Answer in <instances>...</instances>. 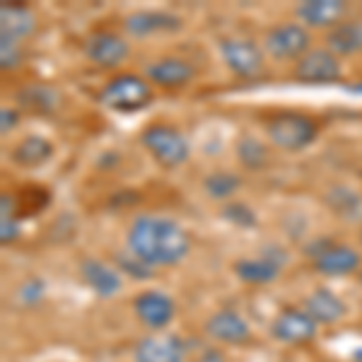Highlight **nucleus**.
<instances>
[{
    "mask_svg": "<svg viewBox=\"0 0 362 362\" xmlns=\"http://www.w3.org/2000/svg\"><path fill=\"white\" fill-rule=\"evenodd\" d=\"M20 237V218H17L15 201L10 194L0 196V242L13 244Z\"/></svg>",
    "mask_w": 362,
    "mask_h": 362,
    "instance_id": "27",
    "label": "nucleus"
},
{
    "mask_svg": "<svg viewBox=\"0 0 362 362\" xmlns=\"http://www.w3.org/2000/svg\"><path fill=\"white\" fill-rule=\"evenodd\" d=\"M261 49L273 61H300L307 51H312V34L300 22H278L264 32Z\"/></svg>",
    "mask_w": 362,
    "mask_h": 362,
    "instance_id": "5",
    "label": "nucleus"
},
{
    "mask_svg": "<svg viewBox=\"0 0 362 362\" xmlns=\"http://www.w3.org/2000/svg\"><path fill=\"white\" fill-rule=\"evenodd\" d=\"M268 331L285 346H309L319 334V324L302 307H285L273 317Z\"/></svg>",
    "mask_w": 362,
    "mask_h": 362,
    "instance_id": "9",
    "label": "nucleus"
},
{
    "mask_svg": "<svg viewBox=\"0 0 362 362\" xmlns=\"http://www.w3.org/2000/svg\"><path fill=\"white\" fill-rule=\"evenodd\" d=\"M184 27V20L174 13H165V10H138V13L126 15L124 29L131 37H153V34H169L179 32Z\"/></svg>",
    "mask_w": 362,
    "mask_h": 362,
    "instance_id": "17",
    "label": "nucleus"
},
{
    "mask_svg": "<svg viewBox=\"0 0 362 362\" xmlns=\"http://www.w3.org/2000/svg\"><path fill=\"white\" fill-rule=\"evenodd\" d=\"M20 297L25 300V305H32L34 300H42L44 297V285L39 280H29L25 288L20 290Z\"/></svg>",
    "mask_w": 362,
    "mask_h": 362,
    "instance_id": "32",
    "label": "nucleus"
},
{
    "mask_svg": "<svg viewBox=\"0 0 362 362\" xmlns=\"http://www.w3.org/2000/svg\"><path fill=\"white\" fill-rule=\"evenodd\" d=\"M360 242H362V227H360Z\"/></svg>",
    "mask_w": 362,
    "mask_h": 362,
    "instance_id": "36",
    "label": "nucleus"
},
{
    "mask_svg": "<svg viewBox=\"0 0 362 362\" xmlns=\"http://www.w3.org/2000/svg\"><path fill=\"white\" fill-rule=\"evenodd\" d=\"M179 362H227L223 350H218L215 346L198 341V338H186L184 343V355Z\"/></svg>",
    "mask_w": 362,
    "mask_h": 362,
    "instance_id": "28",
    "label": "nucleus"
},
{
    "mask_svg": "<svg viewBox=\"0 0 362 362\" xmlns=\"http://www.w3.org/2000/svg\"><path fill=\"white\" fill-rule=\"evenodd\" d=\"M126 244L133 256L153 268L179 266L191 251V237L177 220L162 215H138L128 225Z\"/></svg>",
    "mask_w": 362,
    "mask_h": 362,
    "instance_id": "1",
    "label": "nucleus"
},
{
    "mask_svg": "<svg viewBox=\"0 0 362 362\" xmlns=\"http://www.w3.org/2000/svg\"><path fill=\"white\" fill-rule=\"evenodd\" d=\"M206 336L210 341L220 343V346H247L251 341V326L249 321L235 309H218L206 319L203 326Z\"/></svg>",
    "mask_w": 362,
    "mask_h": 362,
    "instance_id": "12",
    "label": "nucleus"
},
{
    "mask_svg": "<svg viewBox=\"0 0 362 362\" xmlns=\"http://www.w3.org/2000/svg\"><path fill=\"white\" fill-rule=\"evenodd\" d=\"M239 189H242V177L232 172H210L203 179V191L213 201H230Z\"/></svg>",
    "mask_w": 362,
    "mask_h": 362,
    "instance_id": "26",
    "label": "nucleus"
},
{
    "mask_svg": "<svg viewBox=\"0 0 362 362\" xmlns=\"http://www.w3.org/2000/svg\"><path fill=\"white\" fill-rule=\"evenodd\" d=\"M54 153H56V148L49 138L32 133V136H25L13 145L10 160H13V165L22 167V169H37V167L46 165V162H51Z\"/></svg>",
    "mask_w": 362,
    "mask_h": 362,
    "instance_id": "20",
    "label": "nucleus"
},
{
    "mask_svg": "<svg viewBox=\"0 0 362 362\" xmlns=\"http://www.w3.org/2000/svg\"><path fill=\"white\" fill-rule=\"evenodd\" d=\"M324 203L336 218L346 220V223H360L362 220V194L355 191L353 186L336 184L326 189Z\"/></svg>",
    "mask_w": 362,
    "mask_h": 362,
    "instance_id": "22",
    "label": "nucleus"
},
{
    "mask_svg": "<svg viewBox=\"0 0 362 362\" xmlns=\"http://www.w3.org/2000/svg\"><path fill=\"white\" fill-rule=\"evenodd\" d=\"M80 276H83L87 288L97 297H104V300L116 297L124 288V276H121L119 268L102 259H85L80 264Z\"/></svg>",
    "mask_w": 362,
    "mask_h": 362,
    "instance_id": "18",
    "label": "nucleus"
},
{
    "mask_svg": "<svg viewBox=\"0 0 362 362\" xmlns=\"http://www.w3.org/2000/svg\"><path fill=\"white\" fill-rule=\"evenodd\" d=\"M302 309H305V312L317 321L319 326L336 324V321H341L348 314L346 302H343L341 297L329 288L312 290V293L305 297V305H302Z\"/></svg>",
    "mask_w": 362,
    "mask_h": 362,
    "instance_id": "19",
    "label": "nucleus"
},
{
    "mask_svg": "<svg viewBox=\"0 0 362 362\" xmlns=\"http://www.w3.org/2000/svg\"><path fill=\"white\" fill-rule=\"evenodd\" d=\"M22 63V42L0 34V66L3 70H15Z\"/></svg>",
    "mask_w": 362,
    "mask_h": 362,
    "instance_id": "31",
    "label": "nucleus"
},
{
    "mask_svg": "<svg viewBox=\"0 0 362 362\" xmlns=\"http://www.w3.org/2000/svg\"><path fill=\"white\" fill-rule=\"evenodd\" d=\"M293 78L305 85H334L343 80V63L326 46L307 51L300 61H295Z\"/></svg>",
    "mask_w": 362,
    "mask_h": 362,
    "instance_id": "8",
    "label": "nucleus"
},
{
    "mask_svg": "<svg viewBox=\"0 0 362 362\" xmlns=\"http://www.w3.org/2000/svg\"><path fill=\"white\" fill-rule=\"evenodd\" d=\"M218 51H220V58H223L227 70H230L235 78L249 80V78H256V75L264 70L266 54L254 39L225 37V39H220Z\"/></svg>",
    "mask_w": 362,
    "mask_h": 362,
    "instance_id": "7",
    "label": "nucleus"
},
{
    "mask_svg": "<svg viewBox=\"0 0 362 362\" xmlns=\"http://www.w3.org/2000/svg\"><path fill=\"white\" fill-rule=\"evenodd\" d=\"M114 266L121 271V276H128L133 280H150L155 278V268L148 266L145 261H140L138 256H133L131 251L124 256V254H116L114 256Z\"/></svg>",
    "mask_w": 362,
    "mask_h": 362,
    "instance_id": "29",
    "label": "nucleus"
},
{
    "mask_svg": "<svg viewBox=\"0 0 362 362\" xmlns=\"http://www.w3.org/2000/svg\"><path fill=\"white\" fill-rule=\"evenodd\" d=\"M324 44L338 58L362 54V20H343L324 34Z\"/></svg>",
    "mask_w": 362,
    "mask_h": 362,
    "instance_id": "21",
    "label": "nucleus"
},
{
    "mask_svg": "<svg viewBox=\"0 0 362 362\" xmlns=\"http://www.w3.org/2000/svg\"><path fill=\"white\" fill-rule=\"evenodd\" d=\"M198 70L191 61L181 56H165L145 66V80L162 90H181L196 80Z\"/></svg>",
    "mask_w": 362,
    "mask_h": 362,
    "instance_id": "11",
    "label": "nucleus"
},
{
    "mask_svg": "<svg viewBox=\"0 0 362 362\" xmlns=\"http://www.w3.org/2000/svg\"><path fill=\"white\" fill-rule=\"evenodd\" d=\"M220 215L227 220V223L237 225V227H254L259 220H256V213L251 210L247 203H239V201H227Z\"/></svg>",
    "mask_w": 362,
    "mask_h": 362,
    "instance_id": "30",
    "label": "nucleus"
},
{
    "mask_svg": "<svg viewBox=\"0 0 362 362\" xmlns=\"http://www.w3.org/2000/svg\"><path fill=\"white\" fill-rule=\"evenodd\" d=\"M237 160L244 169H251V172H259V169H266L268 162H271V153H268L266 143H261L259 138L254 136H242L237 140Z\"/></svg>",
    "mask_w": 362,
    "mask_h": 362,
    "instance_id": "25",
    "label": "nucleus"
},
{
    "mask_svg": "<svg viewBox=\"0 0 362 362\" xmlns=\"http://www.w3.org/2000/svg\"><path fill=\"white\" fill-rule=\"evenodd\" d=\"M358 278H360V285H362V268H360V273H358Z\"/></svg>",
    "mask_w": 362,
    "mask_h": 362,
    "instance_id": "35",
    "label": "nucleus"
},
{
    "mask_svg": "<svg viewBox=\"0 0 362 362\" xmlns=\"http://www.w3.org/2000/svg\"><path fill=\"white\" fill-rule=\"evenodd\" d=\"M186 338L169 331H150L133 346V362H179Z\"/></svg>",
    "mask_w": 362,
    "mask_h": 362,
    "instance_id": "13",
    "label": "nucleus"
},
{
    "mask_svg": "<svg viewBox=\"0 0 362 362\" xmlns=\"http://www.w3.org/2000/svg\"><path fill=\"white\" fill-rule=\"evenodd\" d=\"M15 102L20 104L25 112L54 114L56 107L61 104V95H58L51 85L32 83V85H22L20 90L15 92Z\"/></svg>",
    "mask_w": 362,
    "mask_h": 362,
    "instance_id": "24",
    "label": "nucleus"
},
{
    "mask_svg": "<svg viewBox=\"0 0 362 362\" xmlns=\"http://www.w3.org/2000/svg\"><path fill=\"white\" fill-rule=\"evenodd\" d=\"M319 136V128L309 116L285 112L266 121V138L271 145L285 150V153H302Z\"/></svg>",
    "mask_w": 362,
    "mask_h": 362,
    "instance_id": "4",
    "label": "nucleus"
},
{
    "mask_svg": "<svg viewBox=\"0 0 362 362\" xmlns=\"http://www.w3.org/2000/svg\"><path fill=\"white\" fill-rule=\"evenodd\" d=\"M37 29V17L27 5L3 3L0 5V34L13 37L17 42H25Z\"/></svg>",
    "mask_w": 362,
    "mask_h": 362,
    "instance_id": "23",
    "label": "nucleus"
},
{
    "mask_svg": "<svg viewBox=\"0 0 362 362\" xmlns=\"http://www.w3.org/2000/svg\"><path fill=\"white\" fill-rule=\"evenodd\" d=\"M140 143H143V148L155 157L157 165H162L165 169L181 167L191 155L189 138H186L177 126L162 124V121H155V124L145 126L143 133H140Z\"/></svg>",
    "mask_w": 362,
    "mask_h": 362,
    "instance_id": "3",
    "label": "nucleus"
},
{
    "mask_svg": "<svg viewBox=\"0 0 362 362\" xmlns=\"http://www.w3.org/2000/svg\"><path fill=\"white\" fill-rule=\"evenodd\" d=\"M128 54H131V46H128L126 39L116 32L99 29V32H92L90 37L85 39V56H87V61L95 63L97 68H104V70L119 68L128 58Z\"/></svg>",
    "mask_w": 362,
    "mask_h": 362,
    "instance_id": "10",
    "label": "nucleus"
},
{
    "mask_svg": "<svg viewBox=\"0 0 362 362\" xmlns=\"http://www.w3.org/2000/svg\"><path fill=\"white\" fill-rule=\"evenodd\" d=\"M99 104L119 114H133L153 102V85L133 73H119L99 90Z\"/></svg>",
    "mask_w": 362,
    "mask_h": 362,
    "instance_id": "2",
    "label": "nucleus"
},
{
    "mask_svg": "<svg viewBox=\"0 0 362 362\" xmlns=\"http://www.w3.org/2000/svg\"><path fill=\"white\" fill-rule=\"evenodd\" d=\"M360 160H362V155H360Z\"/></svg>",
    "mask_w": 362,
    "mask_h": 362,
    "instance_id": "37",
    "label": "nucleus"
},
{
    "mask_svg": "<svg viewBox=\"0 0 362 362\" xmlns=\"http://www.w3.org/2000/svg\"><path fill=\"white\" fill-rule=\"evenodd\" d=\"M297 22L307 29H334L348 20V3L341 0H305L295 8Z\"/></svg>",
    "mask_w": 362,
    "mask_h": 362,
    "instance_id": "16",
    "label": "nucleus"
},
{
    "mask_svg": "<svg viewBox=\"0 0 362 362\" xmlns=\"http://www.w3.org/2000/svg\"><path fill=\"white\" fill-rule=\"evenodd\" d=\"M312 268L324 278H346L353 276V273H360L362 256L350 244L334 242L321 251L319 256H314Z\"/></svg>",
    "mask_w": 362,
    "mask_h": 362,
    "instance_id": "15",
    "label": "nucleus"
},
{
    "mask_svg": "<svg viewBox=\"0 0 362 362\" xmlns=\"http://www.w3.org/2000/svg\"><path fill=\"white\" fill-rule=\"evenodd\" d=\"M133 312L145 329L165 331L177 317V305L172 297L160 293V290H145L133 300Z\"/></svg>",
    "mask_w": 362,
    "mask_h": 362,
    "instance_id": "14",
    "label": "nucleus"
},
{
    "mask_svg": "<svg viewBox=\"0 0 362 362\" xmlns=\"http://www.w3.org/2000/svg\"><path fill=\"white\" fill-rule=\"evenodd\" d=\"M348 90H350V92H355V95H362V83H358V85H350Z\"/></svg>",
    "mask_w": 362,
    "mask_h": 362,
    "instance_id": "34",
    "label": "nucleus"
},
{
    "mask_svg": "<svg viewBox=\"0 0 362 362\" xmlns=\"http://www.w3.org/2000/svg\"><path fill=\"white\" fill-rule=\"evenodd\" d=\"M288 251L280 244H266L256 256L247 259H237L232 271L235 276L247 285H271L273 280L280 278L283 268L288 266Z\"/></svg>",
    "mask_w": 362,
    "mask_h": 362,
    "instance_id": "6",
    "label": "nucleus"
},
{
    "mask_svg": "<svg viewBox=\"0 0 362 362\" xmlns=\"http://www.w3.org/2000/svg\"><path fill=\"white\" fill-rule=\"evenodd\" d=\"M17 124H20V114H17L15 109L3 107V112H0V131H3V136H8L10 131H15Z\"/></svg>",
    "mask_w": 362,
    "mask_h": 362,
    "instance_id": "33",
    "label": "nucleus"
}]
</instances>
